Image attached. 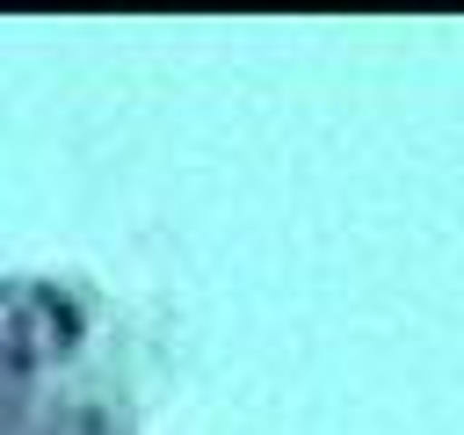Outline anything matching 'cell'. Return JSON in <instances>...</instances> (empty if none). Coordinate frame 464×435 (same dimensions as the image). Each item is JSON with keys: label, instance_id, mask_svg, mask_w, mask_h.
<instances>
[{"label": "cell", "instance_id": "obj_1", "mask_svg": "<svg viewBox=\"0 0 464 435\" xmlns=\"http://www.w3.org/2000/svg\"><path fill=\"white\" fill-rule=\"evenodd\" d=\"M0 435H138L109 312L80 283L0 276Z\"/></svg>", "mask_w": 464, "mask_h": 435}]
</instances>
